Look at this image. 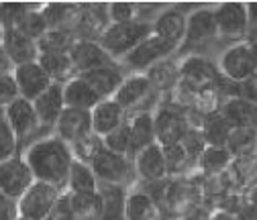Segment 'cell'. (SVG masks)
I'll return each instance as SVG.
<instances>
[{"label": "cell", "mask_w": 257, "mask_h": 220, "mask_svg": "<svg viewBox=\"0 0 257 220\" xmlns=\"http://www.w3.org/2000/svg\"><path fill=\"white\" fill-rule=\"evenodd\" d=\"M19 96V88H17V82H15V76L9 74V76H3L0 78V110L5 106H9L11 102H15Z\"/></svg>", "instance_id": "43"}, {"label": "cell", "mask_w": 257, "mask_h": 220, "mask_svg": "<svg viewBox=\"0 0 257 220\" xmlns=\"http://www.w3.org/2000/svg\"><path fill=\"white\" fill-rule=\"evenodd\" d=\"M92 171L98 177V183L106 185H118L128 190V185H133L137 175H135V165L133 159L126 155H118L112 151H102L96 159L92 161Z\"/></svg>", "instance_id": "4"}, {"label": "cell", "mask_w": 257, "mask_h": 220, "mask_svg": "<svg viewBox=\"0 0 257 220\" xmlns=\"http://www.w3.org/2000/svg\"><path fill=\"white\" fill-rule=\"evenodd\" d=\"M247 9H249V25H251L249 27V33H251V31H257V3L247 5ZM253 39H257V37H253Z\"/></svg>", "instance_id": "49"}, {"label": "cell", "mask_w": 257, "mask_h": 220, "mask_svg": "<svg viewBox=\"0 0 257 220\" xmlns=\"http://www.w3.org/2000/svg\"><path fill=\"white\" fill-rule=\"evenodd\" d=\"M78 37L70 31H47L37 41L39 53H70L76 45Z\"/></svg>", "instance_id": "36"}, {"label": "cell", "mask_w": 257, "mask_h": 220, "mask_svg": "<svg viewBox=\"0 0 257 220\" xmlns=\"http://www.w3.org/2000/svg\"><path fill=\"white\" fill-rule=\"evenodd\" d=\"M19 149H21V141L17 139V135L11 129L9 120L5 118L3 110H0V163L17 157L21 153Z\"/></svg>", "instance_id": "40"}, {"label": "cell", "mask_w": 257, "mask_h": 220, "mask_svg": "<svg viewBox=\"0 0 257 220\" xmlns=\"http://www.w3.org/2000/svg\"><path fill=\"white\" fill-rule=\"evenodd\" d=\"M33 183H35L33 171L25 161L23 153L0 163V192L5 196L19 200Z\"/></svg>", "instance_id": "11"}, {"label": "cell", "mask_w": 257, "mask_h": 220, "mask_svg": "<svg viewBox=\"0 0 257 220\" xmlns=\"http://www.w3.org/2000/svg\"><path fill=\"white\" fill-rule=\"evenodd\" d=\"M98 177L92 171L88 163L76 161L70 167L68 173V183H66V192L68 194H90V192H98Z\"/></svg>", "instance_id": "30"}, {"label": "cell", "mask_w": 257, "mask_h": 220, "mask_svg": "<svg viewBox=\"0 0 257 220\" xmlns=\"http://www.w3.org/2000/svg\"><path fill=\"white\" fill-rule=\"evenodd\" d=\"M45 220H78L76 214H74V210H72V206H70V200H68L66 194L59 198V202L53 206V210L49 212V216H47Z\"/></svg>", "instance_id": "44"}, {"label": "cell", "mask_w": 257, "mask_h": 220, "mask_svg": "<svg viewBox=\"0 0 257 220\" xmlns=\"http://www.w3.org/2000/svg\"><path fill=\"white\" fill-rule=\"evenodd\" d=\"M70 57H72V64H74L78 76L116 64V61L100 47L98 41H90V39H78L74 49L70 51Z\"/></svg>", "instance_id": "13"}, {"label": "cell", "mask_w": 257, "mask_h": 220, "mask_svg": "<svg viewBox=\"0 0 257 220\" xmlns=\"http://www.w3.org/2000/svg\"><path fill=\"white\" fill-rule=\"evenodd\" d=\"M61 196L63 192L57 190L55 185H49L45 181H35L17 200L19 214L21 218H27V220H45Z\"/></svg>", "instance_id": "6"}, {"label": "cell", "mask_w": 257, "mask_h": 220, "mask_svg": "<svg viewBox=\"0 0 257 220\" xmlns=\"http://www.w3.org/2000/svg\"><path fill=\"white\" fill-rule=\"evenodd\" d=\"M253 185H257V159H255V175H253Z\"/></svg>", "instance_id": "53"}, {"label": "cell", "mask_w": 257, "mask_h": 220, "mask_svg": "<svg viewBox=\"0 0 257 220\" xmlns=\"http://www.w3.org/2000/svg\"><path fill=\"white\" fill-rule=\"evenodd\" d=\"M25 161L33 171L35 181H45L49 185H55L57 190L66 194L68 173L74 163V155L68 143H63L55 135L41 137L33 141L23 153Z\"/></svg>", "instance_id": "1"}, {"label": "cell", "mask_w": 257, "mask_h": 220, "mask_svg": "<svg viewBox=\"0 0 257 220\" xmlns=\"http://www.w3.org/2000/svg\"><path fill=\"white\" fill-rule=\"evenodd\" d=\"M124 187L118 185H98V194L102 200V210H100V220H124L122 210H124V198H126Z\"/></svg>", "instance_id": "31"}, {"label": "cell", "mask_w": 257, "mask_h": 220, "mask_svg": "<svg viewBox=\"0 0 257 220\" xmlns=\"http://www.w3.org/2000/svg\"><path fill=\"white\" fill-rule=\"evenodd\" d=\"M157 92L153 90V86L145 74H128V76H124V80H122L120 88L116 90V94L112 96V100H116L128 114H133V112L147 110L145 104Z\"/></svg>", "instance_id": "10"}, {"label": "cell", "mask_w": 257, "mask_h": 220, "mask_svg": "<svg viewBox=\"0 0 257 220\" xmlns=\"http://www.w3.org/2000/svg\"><path fill=\"white\" fill-rule=\"evenodd\" d=\"M66 196L78 220H100L102 200L98 192H90V194H68L66 192Z\"/></svg>", "instance_id": "35"}, {"label": "cell", "mask_w": 257, "mask_h": 220, "mask_svg": "<svg viewBox=\"0 0 257 220\" xmlns=\"http://www.w3.org/2000/svg\"><path fill=\"white\" fill-rule=\"evenodd\" d=\"M19 218H21V214H19L17 200L0 192V220H19Z\"/></svg>", "instance_id": "45"}, {"label": "cell", "mask_w": 257, "mask_h": 220, "mask_svg": "<svg viewBox=\"0 0 257 220\" xmlns=\"http://www.w3.org/2000/svg\"><path fill=\"white\" fill-rule=\"evenodd\" d=\"M153 122H155V143L159 147L180 145L192 124L188 112H184L168 102L159 104L153 110Z\"/></svg>", "instance_id": "5"}, {"label": "cell", "mask_w": 257, "mask_h": 220, "mask_svg": "<svg viewBox=\"0 0 257 220\" xmlns=\"http://www.w3.org/2000/svg\"><path fill=\"white\" fill-rule=\"evenodd\" d=\"M216 70H218L222 80H227V82H231L235 86L243 84L253 74H257L253 57H251L249 43L243 41V43H235V45L224 49L220 53L218 61H216Z\"/></svg>", "instance_id": "7"}, {"label": "cell", "mask_w": 257, "mask_h": 220, "mask_svg": "<svg viewBox=\"0 0 257 220\" xmlns=\"http://www.w3.org/2000/svg\"><path fill=\"white\" fill-rule=\"evenodd\" d=\"M15 82L19 88V96L33 102L35 98H39L41 94L53 84L51 78L47 76V72L41 68L39 61H33V64H25V66H17L15 72Z\"/></svg>", "instance_id": "14"}, {"label": "cell", "mask_w": 257, "mask_h": 220, "mask_svg": "<svg viewBox=\"0 0 257 220\" xmlns=\"http://www.w3.org/2000/svg\"><path fill=\"white\" fill-rule=\"evenodd\" d=\"M3 49L11 57L13 66H25L33 64L39 59V43L23 35L17 29H5V39H3Z\"/></svg>", "instance_id": "19"}, {"label": "cell", "mask_w": 257, "mask_h": 220, "mask_svg": "<svg viewBox=\"0 0 257 220\" xmlns=\"http://www.w3.org/2000/svg\"><path fill=\"white\" fill-rule=\"evenodd\" d=\"M128 137H131V159L143 151L145 147L155 143V122H153V110L133 112L126 120Z\"/></svg>", "instance_id": "22"}, {"label": "cell", "mask_w": 257, "mask_h": 220, "mask_svg": "<svg viewBox=\"0 0 257 220\" xmlns=\"http://www.w3.org/2000/svg\"><path fill=\"white\" fill-rule=\"evenodd\" d=\"M124 220H162V206L145 190H128L124 198Z\"/></svg>", "instance_id": "23"}, {"label": "cell", "mask_w": 257, "mask_h": 220, "mask_svg": "<svg viewBox=\"0 0 257 220\" xmlns=\"http://www.w3.org/2000/svg\"><path fill=\"white\" fill-rule=\"evenodd\" d=\"M145 76L157 94H170L180 82V66L172 57H168L164 61H159V64L151 66L145 72Z\"/></svg>", "instance_id": "28"}, {"label": "cell", "mask_w": 257, "mask_h": 220, "mask_svg": "<svg viewBox=\"0 0 257 220\" xmlns=\"http://www.w3.org/2000/svg\"><path fill=\"white\" fill-rule=\"evenodd\" d=\"M133 165H135V175L137 179L145 183H162L170 179L168 175V165H166V155L164 149L157 143L145 147L133 157Z\"/></svg>", "instance_id": "12"}, {"label": "cell", "mask_w": 257, "mask_h": 220, "mask_svg": "<svg viewBox=\"0 0 257 220\" xmlns=\"http://www.w3.org/2000/svg\"><path fill=\"white\" fill-rule=\"evenodd\" d=\"M102 143H104L106 151L131 157V137H128V127H126V124H122L120 129L112 131L110 135L102 137Z\"/></svg>", "instance_id": "42"}, {"label": "cell", "mask_w": 257, "mask_h": 220, "mask_svg": "<svg viewBox=\"0 0 257 220\" xmlns=\"http://www.w3.org/2000/svg\"><path fill=\"white\" fill-rule=\"evenodd\" d=\"M90 118H92V133H96L98 137H106L112 131L120 129L122 124H126L128 112L116 100L108 98V100H100L90 110Z\"/></svg>", "instance_id": "16"}, {"label": "cell", "mask_w": 257, "mask_h": 220, "mask_svg": "<svg viewBox=\"0 0 257 220\" xmlns=\"http://www.w3.org/2000/svg\"><path fill=\"white\" fill-rule=\"evenodd\" d=\"M13 29L21 31L23 35H27V37H31V39H35V41H39V39L47 33V31H49L39 7H29V9L25 11V15L19 19V23H17Z\"/></svg>", "instance_id": "38"}, {"label": "cell", "mask_w": 257, "mask_h": 220, "mask_svg": "<svg viewBox=\"0 0 257 220\" xmlns=\"http://www.w3.org/2000/svg\"><path fill=\"white\" fill-rule=\"evenodd\" d=\"M216 37V23H214V13L208 7L194 9L186 17V37L184 43H206Z\"/></svg>", "instance_id": "21"}, {"label": "cell", "mask_w": 257, "mask_h": 220, "mask_svg": "<svg viewBox=\"0 0 257 220\" xmlns=\"http://www.w3.org/2000/svg\"><path fill=\"white\" fill-rule=\"evenodd\" d=\"M233 161V155L229 153L227 147H206L196 159L198 169L202 175H212V173H222L227 171Z\"/></svg>", "instance_id": "32"}, {"label": "cell", "mask_w": 257, "mask_h": 220, "mask_svg": "<svg viewBox=\"0 0 257 220\" xmlns=\"http://www.w3.org/2000/svg\"><path fill=\"white\" fill-rule=\"evenodd\" d=\"M200 129H202V137L206 141V147H227L229 135L233 131L231 122L222 114H214L210 118H204Z\"/></svg>", "instance_id": "33"}, {"label": "cell", "mask_w": 257, "mask_h": 220, "mask_svg": "<svg viewBox=\"0 0 257 220\" xmlns=\"http://www.w3.org/2000/svg\"><path fill=\"white\" fill-rule=\"evenodd\" d=\"M227 149L233 157H257V129L233 127Z\"/></svg>", "instance_id": "34"}, {"label": "cell", "mask_w": 257, "mask_h": 220, "mask_svg": "<svg viewBox=\"0 0 257 220\" xmlns=\"http://www.w3.org/2000/svg\"><path fill=\"white\" fill-rule=\"evenodd\" d=\"M172 220H180V218H172Z\"/></svg>", "instance_id": "54"}, {"label": "cell", "mask_w": 257, "mask_h": 220, "mask_svg": "<svg viewBox=\"0 0 257 220\" xmlns=\"http://www.w3.org/2000/svg\"><path fill=\"white\" fill-rule=\"evenodd\" d=\"M108 23H131L141 21V7L135 3H110L106 5Z\"/></svg>", "instance_id": "41"}, {"label": "cell", "mask_w": 257, "mask_h": 220, "mask_svg": "<svg viewBox=\"0 0 257 220\" xmlns=\"http://www.w3.org/2000/svg\"><path fill=\"white\" fill-rule=\"evenodd\" d=\"M249 49H251V57H253V64H255V70H257V39H249Z\"/></svg>", "instance_id": "51"}, {"label": "cell", "mask_w": 257, "mask_h": 220, "mask_svg": "<svg viewBox=\"0 0 257 220\" xmlns=\"http://www.w3.org/2000/svg\"><path fill=\"white\" fill-rule=\"evenodd\" d=\"M19 220H27V218H19Z\"/></svg>", "instance_id": "55"}, {"label": "cell", "mask_w": 257, "mask_h": 220, "mask_svg": "<svg viewBox=\"0 0 257 220\" xmlns=\"http://www.w3.org/2000/svg\"><path fill=\"white\" fill-rule=\"evenodd\" d=\"M70 149H72V155L76 161L92 165V161L104 151V143H102V137H98L96 133H88L82 139H78L76 143H72Z\"/></svg>", "instance_id": "37"}, {"label": "cell", "mask_w": 257, "mask_h": 220, "mask_svg": "<svg viewBox=\"0 0 257 220\" xmlns=\"http://www.w3.org/2000/svg\"><path fill=\"white\" fill-rule=\"evenodd\" d=\"M210 220H239V216H237V212L227 210V208H212Z\"/></svg>", "instance_id": "47"}, {"label": "cell", "mask_w": 257, "mask_h": 220, "mask_svg": "<svg viewBox=\"0 0 257 220\" xmlns=\"http://www.w3.org/2000/svg\"><path fill=\"white\" fill-rule=\"evenodd\" d=\"M39 64L47 72L53 84H66L72 78H76V68L72 64L70 53H39Z\"/></svg>", "instance_id": "29"}, {"label": "cell", "mask_w": 257, "mask_h": 220, "mask_svg": "<svg viewBox=\"0 0 257 220\" xmlns=\"http://www.w3.org/2000/svg\"><path fill=\"white\" fill-rule=\"evenodd\" d=\"M164 155H166V165H168V175L176 177L182 175L184 171H188L194 165V159L186 153V149L182 145H172V147H162Z\"/></svg>", "instance_id": "39"}, {"label": "cell", "mask_w": 257, "mask_h": 220, "mask_svg": "<svg viewBox=\"0 0 257 220\" xmlns=\"http://www.w3.org/2000/svg\"><path fill=\"white\" fill-rule=\"evenodd\" d=\"M245 200H247L253 208H257V185H251L249 190L245 192Z\"/></svg>", "instance_id": "50"}, {"label": "cell", "mask_w": 257, "mask_h": 220, "mask_svg": "<svg viewBox=\"0 0 257 220\" xmlns=\"http://www.w3.org/2000/svg\"><path fill=\"white\" fill-rule=\"evenodd\" d=\"M220 114L231 122V127H241V129H257V104L235 96L224 102Z\"/></svg>", "instance_id": "27"}, {"label": "cell", "mask_w": 257, "mask_h": 220, "mask_svg": "<svg viewBox=\"0 0 257 220\" xmlns=\"http://www.w3.org/2000/svg\"><path fill=\"white\" fill-rule=\"evenodd\" d=\"M178 47H174L172 43L164 41L157 35H149L147 39H143L131 53H126L122 57V64H126L133 70V74H145L151 66L159 64V61L168 59Z\"/></svg>", "instance_id": "9"}, {"label": "cell", "mask_w": 257, "mask_h": 220, "mask_svg": "<svg viewBox=\"0 0 257 220\" xmlns=\"http://www.w3.org/2000/svg\"><path fill=\"white\" fill-rule=\"evenodd\" d=\"M3 114H5V118L9 120L11 129L15 131V135H17V139H19L21 143L41 129L33 102H29V100H25V98H17V100L11 102L9 106H5V108H3Z\"/></svg>", "instance_id": "15"}, {"label": "cell", "mask_w": 257, "mask_h": 220, "mask_svg": "<svg viewBox=\"0 0 257 220\" xmlns=\"http://www.w3.org/2000/svg\"><path fill=\"white\" fill-rule=\"evenodd\" d=\"M151 33H153L151 23L145 19L131 23H108V27L98 37V43L114 61H118L126 53H131Z\"/></svg>", "instance_id": "2"}, {"label": "cell", "mask_w": 257, "mask_h": 220, "mask_svg": "<svg viewBox=\"0 0 257 220\" xmlns=\"http://www.w3.org/2000/svg\"><path fill=\"white\" fill-rule=\"evenodd\" d=\"M88 133H92L90 110L66 108L61 112V116L57 118L55 127H53V135L57 139H61L63 143H68V145L76 143L78 139H82Z\"/></svg>", "instance_id": "17"}, {"label": "cell", "mask_w": 257, "mask_h": 220, "mask_svg": "<svg viewBox=\"0 0 257 220\" xmlns=\"http://www.w3.org/2000/svg\"><path fill=\"white\" fill-rule=\"evenodd\" d=\"M239 96L257 104V74H253L249 80H245L243 84H239Z\"/></svg>", "instance_id": "46"}, {"label": "cell", "mask_w": 257, "mask_h": 220, "mask_svg": "<svg viewBox=\"0 0 257 220\" xmlns=\"http://www.w3.org/2000/svg\"><path fill=\"white\" fill-rule=\"evenodd\" d=\"M15 72V66H13V61H11V57L7 55V51L0 47V78L3 76H9V74H13Z\"/></svg>", "instance_id": "48"}, {"label": "cell", "mask_w": 257, "mask_h": 220, "mask_svg": "<svg viewBox=\"0 0 257 220\" xmlns=\"http://www.w3.org/2000/svg\"><path fill=\"white\" fill-rule=\"evenodd\" d=\"M216 23V37L235 43L249 39V9L243 3H222L212 9Z\"/></svg>", "instance_id": "3"}, {"label": "cell", "mask_w": 257, "mask_h": 220, "mask_svg": "<svg viewBox=\"0 0 257 220\" xmlns=\"http://www.w3.org/2000/svg\"><path fill=\"white\" fill-rule=\"evenodd\" d=\"M186 13L178 7L166 9L157 15V19L151 23L153 35L162 37L164 41L172 43L174 47H180L186 37Z\"/></svg>", "instance_id": "18"}, {"label": "cell", "mask_w": 257, "mask_h": 220, "mask_svg": "<svg viewBox=\"0 0 257 220\" xmlns=\"http://www.w3.org/2000/svg\"><path fill=\"white\" fill-rule=\"evenodd\" d=\"M3 39H5V27L0 25V47H3Z\"/></svg>", "instance_id": "52"}, {"label": "cell", "mask_w": 257, "mask_h": 220, "mask_svg": "<svg viewBox=\"0 0 257 220\" xmlns=\"http://www.w3.org/2000/svg\"><path fill=\"white\" fill-rule=\"evenodd\" d=\"M63 88V102L66 108H78V110H92L96 104L100 102V98L96 96V92L88 86V82L82 76L72 78L61 86Z\"/></svg>", "instance_id": "26"}, {"label": "cell", "mask_w": 257, "mask_h": 220, "mask_svg": "<svg viewBox=\"0 0 257 220\" xmlns=\"http://www.w3.org/2000/svg\"><path fill=\"white\" fill-rule=\"evenodd\" d=\"M33 106H35V112H37L41 129H51L53 131L57 118L61 116L63 110H66L61 84H51L39 98L33 100Z\"/></svg>", "instance_id": "20"}, {"label": "cell", "mask_w": 257, "mask_h": 220, "mask_svg": "<svg viewBox=\"0 0 257 220\" xmlns=\"http://www.w3.org/2000/svg\"><path fill=\"white\" fill-rule=\"evenodd\" d=\"M82 78L88 82V86L96 92V96H98L100 100H108L120 88V84L124 80V74L118 68V64H114V66H108V68H100V70L82 74Z\"/></svg>", "instance_id": "25"}, {"label": "cell", "mask_w": 257, "mask_h": 220, "mask_svg": "<svg viewBox=\"0 0 257 220\" xmlns=\"http://www.w3.org/2000/svg\"><path fill=\"white\" fill-rule=\"evenodd\" d=\"M108 27V15L106 5H82L80 7V19L76 27L78 39H90L98 41L102 31Z\"/></svg>", "instance_id": "24"}, {"label": "cell", "mask_w": 257, "mask_h": 220, "mask_svg": "<svg viewBox=\"0 0 257 220\" xmlns=\"http://www.w3.org/2000/svg\"><path fill=\"white\" fill-rule=\"evenodd\" d=\"M178 66H180V84H184L192 92L214 88L222 80L216 70V64H212L204 55H188Z\"/></svg>", "instance_id": "8"}]
</instances>
